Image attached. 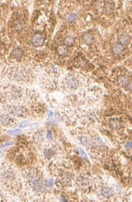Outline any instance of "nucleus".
<instances>
[{"instance_id":"obj_1","label":"nucleus","mask_w":132,"mask_h":202,"mask_svg":"<svg viewBox=\"0 0 132 202\" xmlns=\"http://www.w3.org/2000/svg\"><path fill=\"white\" fill-rule=\"evenodd\" d=\"M38 99L37 93L20 84H8L0 86V104L3 105H23L34 110Z\"/></svg>"},{"instance_id":"obj_2","label":"nucleus","mask_w":132,"mask_h":202,"mask_svg":"<svg viewBox=\"0 0 132 202\" xmlns=\"http://www.w3.org/2000/svg\"><path fill=\"white\" fill-rule=\"evenodd\" d=\"M75 139L87 150L94 159H99L107 152V148L99 134L89 127H80L72 131Z\"/></svg>"},{"instance_id":"obj_3","label":"nucleus","mask_w":132,"mask_h":202,"mask_svg":"<svg viewBox=\"0 0 132 202\" xmlns=\"http://www.w3.org/2000/svg\"><path fill=\"white\" fill-rule=\"evenodd\" d=\"M0 183L5 191L16 195L22 189V178L17 170L8 163H3L0 167Z\"/></svg>"},{"instance_id":"obj_4","label":"nucleus","mask_w":132,"mask_h":202,"mask_svg":"<svg viewBox=\"0 0 132 202\" xmlns=\"http://www.w3.org/2000/svg\"><path fill=\"white\" fill-rule=\"evenodd\" d=\"M50 169L52 175L57 178L58 182L61 186L70 187L72 185L74 174L71 166L68 162L58 158L54 162L52 161Z\"/></svg>"},{"instance_id":"obj_5","label":"nucleus","mask_w":132,"mask_h":202,"mask_svg":"<svg viewBox=\"0 0 132 202\" xmlns=\"http://www.w3.org/2000/svg\"><path fill=\"white\" fill-rule=\"evenodd\" d=\"M5 74L11 81L20 85L31 84L35 78V70L29 66L25 65H17L7 68Z\"/></svg>"},{"instance_id":"obj_6","label":"nucleus","mask_w":132,"mask_h":202,"mask_svg":"<svg viewBox=\"0 0 132 202\" xmlns=\"http://www.w3.org/2000/svg\"><path fill=\"white\" fill-rule=\"evenodd\" d=\"M88 84V80L84 75L78 73H70L64 78L61 83V88L68 94L73 93Z\"/></svg>"},{"instance_id":"obj_7","label":"nucleus","mask_w":132,"mask_h":202,"mask_svg":"<svg viewBox=\"0 0 132 202\" xmlns=\"http://www.w3.org/2000/svg\"><path fill=\"white\" fill-rule=\"evenodd\" d=\"M3 110L17 118H27L33 111L31 108L23 105H5Z\"/></svg>"},{"instance_id":"obj_8","label":"nucleus","mask_w":132,"mask_h":202,"mask_svg":"<svg viewBox=\"0 0 132 202\" xmlns=\"http://www.w3.org/2000/svg\"><path fill=\"white\" fill-rule=\"evenodd\" d=\"M61 152V147L58 144L54 142H49L43 145L41 154L43 159L46 160H50L54 159V158L58 159Z\"/></svg>"},{"instance_id":"obj_9","label":"nucleus","mask_w":132,"mask_h":202,"mask_svg":"<svg viewBox=\"0 0 132 202\" xmlns=\"http://www.w3.org/2000/svg\"><path fill=\"white\" fill-rule=\"evenodd\" d=\"M75 183L78 188L84 193H89L94 187V181L91 176L87 173H82L77 176Z\"/></svg>"},{"instance_id":"obj_10","label":"nucleus","mask_w":132,"mask_h":202,"mask_svg":"<svg viewBox=\"0 0 132 202\" xmlns=\"http://www.w3.org/2000/svg\"><path fill=\"white\" fill-rule=\"evenodd\" d=\"M41 85L43 89L49 92L55 90L58 87V80L56 76L47 73V74L45 75L42 78Z\"/></svg>"},{"instance_id":"obj_11","label":"nucleus","mask_w":132,"mask_h":202,"mask_svg":"<svg viewBox=\"0 0 132 202\" xmlns=\"http://www.w3.org/2000/svg\"><path fill=\"white\" fill-rule=\"evenodd\" d=\"M5 111V110H4ZM17 124V119L6 111L0 113V125L5 127H14Z\"/></svg>"},{"instance_id":"obj_12","label":"nucleus","mask_w":132,"mask_h":202,"mask_svg":"<svg viewBox=\"0 0 132 202\" xmlns=\"http://www.w3.org/2000/svg\"><path fill=\"white\" fill-rule=\"evenodd\" d=\"M117 82L122 87L125 88L126 90L129 91L131 89V84L130 81V78L126 75H120L117 78Z\"/></svg>"},{"instance_id":"obj_13","label":"nucleus","mask_w":132,"mask_h":202,"mask_svg":"<svg viewBox=\"0 0 132 202\" xmlns=\"http://www.w3.org/2000/svg\"><path fill=\"white\" fill-rule=\"evenodd\" d=\"M31 42L35 47H41L45 43V37L41 33H35L31 38Z\"/></svg>"},{"instance_id":"obj_14","label":"nucleus","mask_w":132,"mask_h":202,"mask_svg":"<svg viewBox=\"0 0 132 202\" xmlns=\"http://www.w3.org/2000/svg\"><path fill=\"white\" fill-rule=\"evenodd\" d=\"M98 192L103 198H110L114 195V190L107 186H99Z\"/></svg>"},{"instance_id":"obj_15","label":"nucleus","mask_w":132,"mask_h":202,"mask_svg":"<svg viewBox=\"0 0 132 202\" xmlns=\"http://www.w3.org/2000/svg\"><path fill=\"white\" fill-rule=\"evenodd\" d=\"M108 124L109 126L114 131H120L123 128V125H122V122L119 119L117 118L111 119L109 120Z\"/></svg>"},{"instance_id":"obj_16","label":"nucleus","mask_w":132,"mask_h":202,"mask_svg":"<svg viewBox=\"0 0 132 202\" xmlns=\"http://www.w3.org/2000/svg\"><path fill=\"white\" fill-rule=\"evenodd\" d=\"M33 139L36 143L42 144L44 141V131L43 130H38L35 131L33 135Z\"/></svg>"},{"instance_id":"obj_17","label":"nucleus","mask_w":132,"mask_h":202,"mask_svg":"<svg viewBox=\"0 0 132 202\" xmlns=\"http://www.w3.org/2000/svg\"><path fill=\"white\" fill-rule=\"evenodd\" d=\"M131 37L127 33H122L119 36V43L123 46H127L130 43Z\"/></svg>"},{"instance_id":"obj_18","label":"nucleus","mask_w":132,"mask_h":202,"mask_svg":"<svg viewBox=\"0 0 132 202\" xmlns=\"http://www.w3.org/2000/svg\"><path fill=\"white\" fill-rule=\"evenodd\" d=\"M113 53L114 55L118 56L120 54L122 53V52L124 51V46L122 44H120V43H116L114 46H113Z\"/></svg>"},{"instance_id":"obj_19","label":"nucleus","mask_w":132,"mask_h":202,"mask_svg":"<svg viewBox=\"0 0 132 202\" xmlns=\"http://www.w3.org/2000/svg\"><path fill=\"white\" fill-rule=\"evenodd\" d=\"M82 41L84 44L90 45L94 41V37L93 34L90 33H86L83 35L82 37Z\"/></svg>"},{"instance_id":"obj_20","label":"nucleus","mask_w":132,"mask_h":202,"mask_svg":"<svg viewBox=\"0 0 132 202\" xmlns=\"http://www.w3.org/2000/svg\"><path fill=\"white\" fill-rule=\"evenodd\" d=\"M68 52H69L68 46H67L66 45L63 44L58 46L57 53L60 56H66L67 54H68Z\"/></svg>"},{"instance_id":"obj_21","label":"nucleus","mask_w":132,"mask_h":202,"mask_svg":"<svg viewBox=\"0 0 132 202\" xmlns=\"http://www.w3.org/2000/svg\"><path fill=\"white\" fill-rule=\"evenodd\" d=\"M22 54H23V52H22V50L20 48H16V49H14V50L11 52V56H12L14 58H16V59H18L20 58L22 56Z\"/></svg>"},{"instance_id":"obj_22","label":"nucleus","mask_w":132,"mask_h":202,"mask_svg":"<svg viewBox=\"0 0 132 202\" xmlns=\"http://www.w3.org/2000/svg\"><path fill=\"white\" fill-rule=\"evenodd\" d=\"M64 45H66L68 47H71L75 43V39H74L73 37L72 36H68L64 39Z\"/></svg>"},{"instance_id":"obj_23","label":"nucleus","mask_w":132,"mask_h":202,"mask_svg":"<svg viewBox=\"0 0 132 202\" xmlns=\"http://www.w3.org/2000/svg\"><path fill=\"white\" fill-rule=\"evenodd\" d=\"M77 17V14H70V15L67 16V20L68 22H72L73 20H75V19Z\"/></svg>"},{"instance_id":"obj_24","label":"nucleus","mask_w":132,"mask_h":202,"mask_svg":"<svg viewBox=\"0 0 132 202\" xmlns=\"http://www.w3.org/2000/svg\"><path fill=\"white\" fill-rule=\"evenodd\" d=\"M20 132H21L20 129H16V130H14V131H9L8 134H10L11 136H15V135H17V134H20Z\"/></svg>"},{"instance_id":"obj_25","label":"nucleus","mask_w":132,"mask_h":202,"mask_svg":"<svg viewBox=\"0 0 132 202\" xmlns=\"http://www.w3.org/2000/svg\"><path fill=\"white\" fill-rule=\"evenodd\" d=\"M46 136H47L48 140H51V139H52V134H51V132L50 131H47V134H46Z\"/></svg>"},{"instance_id":"obj_26","label":"nucleus","mask_w":132,"mask_h":202,"mask_svg":"<svg viewBox=\"0 0 132 202\" xmlns=\"http://www.w3.org/2000/svg\"><path fill=\"white\" fill-rule=\"evenodd\" d=\"M28 121H25V122H21L20 124V128H23V127H25V126H27L28 125Z\"/></svg>"},{"instance_id":"obj_27","label":"nucleus","mask_w":132,"mask_h":202,"mask_svg":"<svg viewBox=\"0 0 132 202\" xmlns=\"http://www.w3.org/2000/svg\"><path fill=\"white\" fill-rule=\"evenodd\" d=\"M0 201H7V199L5 198L3 194L1 193V192H0Z\"/></svg>"},{"instance_id":"obj_28","label":"nucleus","mask_w":132,"mask_h":202,"mask_svg":"<svg viewBox=\"0 0 132 202\" xmlns=\"http://www.w3.org/2000/svg\"><path fill=\"white\" fill-rule=\"evenodd\" d=\"M47 184H48V187H51V186L53 185V181L52 180H48Z\"/></svg>"},{"instance_id":"obj_29","label":"nucleus","mask_w":132,"mask_h":202,"mask_svg":"<svg viewBox=\"0 0 132 202\" xmlns=\"http://www.w3.org/2000/svg\"><path fill=\"white\" fill-rule=\"evenodd\" d=\"M12 144H13V142H8L7 143H5V145H2V148H5V147L8 146V145H12Z\"/></svg>"},{"instance_id":"obj_30","label":"nucleus","mask_w":132,"mask_h":202,"mask_svg":"<svg viewBox=\"0 0 132 202\" xmlns=\"http://www.w3.org/2000/svg\"><path fill=\"white\" fill-rule=\"evenodd\" d=\"M131 142H128V143H127V144H126V147H127V148H131Z\"/></svg>"}]
</instances>
